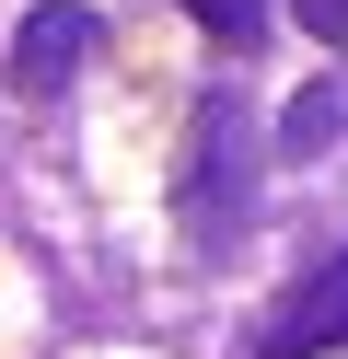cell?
I'll use <instances>...</instances> for the list:
<instances>
[{
    "instance_id": "1",
    "label": "cell",
    "mask_w": 348,
    "mask_h": 359,
    "mask_svg": "<svg viewBox=\"0 0 348 359\" xmlns=\"http://www.w3.org/2000/svg\"><path fill=\"white\" fill-rule=\"evenodd\" d=\"M93 47H105V24H93L82 0H46V12H23V24H12V93H70Z\"/></svg>"
},
{
    "instance_id": "2",
    "label": "cell",
    "mask_w": 348,
    "mask_h": 359,
    "mask_svg": "<svg viewBox=\"0 0 348 359\" xmlns=\"http://www.w3.org/2000/svg\"><path fill=\"white\" fill-rule=\"evenodd\" d=\"M209 197H221V220H244L255 209V128H244V104H209L198 116V174H186V220H209Z\"/></svg>"
},
{
    "instance_id": "3",
    "label": "cell",
    "mask_w": 348,
    "mask_h": 359,
    "mask_svg": "<svg viewBox=\"0 0 348 359\" xmlns=\"http://www.w3.org/2000/svg\"><path fill=\"white\" fill-rule=\"evenodd\" d=\"M314 348H348V243L267 313V359H314Z\"/></svg>"
},
{
    "instance_id": "4",
    "label": "cell",
    "mask_w": 348,
    "mask_h": 359,
    "mask_svg": "<svg viewBox=\"0 0 348 359\" xmlns=\"http://www.w3.org/2000/svg\"><path fill=\"white\" fill-rule=\"evenodd\" d=\"M337 128H348V104H337V93L314 81V93H290V116H278V140H290V151H325Z\"/></svg>"
},
{
    "instance_id": "5",
    "label": "cell",
    "mask_w": 348,
    "mask_h": 359,
    "mask_svg": "<svg viewBox=\"0 0 348 359\" xmlns=\"http://www.w3.org/2000/svg\"><path fill=\"white\" fill-rule=\"evenodd\" d=\"M186 12H198L221 47H255V35H267V0H186Z\"/></svg>"
},
{
    "instance_id": "6",
    "label": "cell",
    "mask_w": 348,
    "mask_h": 359,
    "mask_svg": "<svg viewBox=\"0 0 348 359\" xmlns=\"http://www.w3.org/2000/svg\"><path fill=\"white\" fill-rule=\"evenodd\" d=\"M302 12V35H325V47H348V0H290Z\"/></svg>"
}]
</instances>
